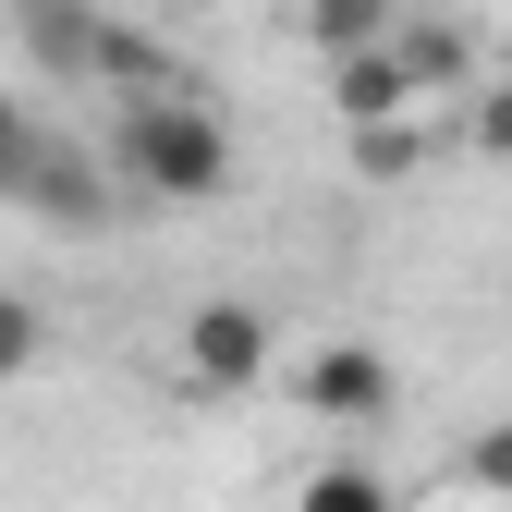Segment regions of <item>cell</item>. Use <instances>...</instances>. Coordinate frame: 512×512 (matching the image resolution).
<instances>
[{
  "mask_svg": "<svg viewBox=\"0 0 512 512\" xmlns=\"http://www.w3.org/2000/svg\"><path fill=\"white\" fill-rule=\"evenodd\" d=\"M464 476H476V488H488V500H512V415H500V427H476V439H464Z\"/></svg>",
  "mask_w": 512,
  "mask_h": 512,
  "instance_id": "cell-14",
  "label": "cell"
},
{
  "mask_svg": "<svg viewBox=\"0 0 512 512\" xmlns=\"http://www.w3.org/2000/svg\"><path fill=\"white\" fill-rule=\"evenodd\" d=\"M305 37L317 49H378L391 37V0H305Z\"/></svg>",
  "mask_w": 512,
  "mask_h": 512,
  "instance_id": "cell-10",
  "label": "cell"
},
{
  "mask_svg": "<svg viewBox=\"0 0 512 512\" xmlns=\"http://www.w3.org/2000/svg\"><path fill=\"white\" fill-rule=\"evenodd\" d=\"M98 159L122 171V196H159V208H208V196H232V135H220V110L183 98V86H135Z\"/></svg>",
  "mask_w": 512,
  "mask_h": 512,
  "instance_id": "cell-1",
  "label": "cell"
},
{
  "mask_svg": "<svg viewBox=\"0 0 512 512\" xmlns=\"http://www.w3.org/2000/svg\"><path fill=\"white\" fill-rule=\"evenodd\" d=\"M293 512H391V476H378L366 452H342V464H317L293 488Z\"/></svg>",
  "mask_w": 512,
  "mask_h": 512,
  "instance_id": "cell-8",
  "label": "cell"
},
{
  "mask_svg": "<svg viewBox=\"0 0 512 512\" xmlns=\"http://www.w3.org/2000/svg\"><path fill=\"white\" fill-rule=\"evenodd\" d=\"M37 354H49V305L37 293H0V391L37 378Z\"/></svg>",
  "mask_w": 512,
  "mask_h": 512,
  "instance_id": "cell-11",
  "label": "cell"
},
{
  "mask_svg": "<svg viewBox=\"0 0 512 512\" xmlns=\"http://www.w3.org/2000/svg\"><path fill=\"white\" fill-rule=\"evenodd\" d=\"M330 110H342V135H354V122H391V110H415V86H403L391 37H378V49H330Z\"/></svg>",
  "mask_w": 512,
  "mask_h": 512,
  "instance_id": "cell-5",
  "label": "cell"
},
{
  "mask_svg": "<svg viewBox=\"0 0 512 512\" xmlns=\"http://www.w3.org/2000/svg\"><path fill=\"white\" fill-rule=\"evenodd\" d=\"M464 159L512 171V86H476V122H464Z\"/></svg>",
  "mask_w": 512,
  "mask_h": 512,
  "instance_id": "cell-13",
  "label": "cell"
},
{
  "mask_svg": "<svg viewBox=\"0 0 512 512\" xmlns=\"http://www.w3.org/2000/svg\"><path fill=\"white\" fill-rule=\"evenodd\" d=\"M391 61H403V86H415V98H439V86H464V74H476V37H464V25H415V37H391Z\"/></svg>",
  "mask_w": 512,
  "mask_h": 512,
  "instance_id": "cell-7",
  "label": "cell"
},
{
  "mask_svg": "<svg viewBox=\"0 0 512 512\" xmlns=\"http://www.w3.org/2000/svg\"><path fill=\"white\" fill-rule=\"evenodd\" d=\"M13 208H25V220H61V232H110V220H122V171L86 159V147H37V171H25Z\"/></svg>",
  "mask_w": 512,
  "mask_h": 512,
  "instance_id": "cell-4",
  "label": "cell"
},
{
  "mask_svg": "<svg viewBox=\"0 0 512 512\" xmlns=\"http://www.w3.org/2000/svg\"><path fill=\"white\" fill-rule=\"evenodd\" d=\"M293 403L317 415V427H378V415H391L403 403V378H391V354H378V342H317L305 366H293Z\"/></svg>",
  "mask_w": 512,
  "mask_h": 512,
  "instance_id": "cell-3",
  "label": "cell"
},
{
  "mask_svg": "<svg viewBox=\"0 0 512 512\" xmlns=\"http://www.w3.org/2000/svg\"><path fill=\"white\" fill-rule=\"evenodd\" d=\"M427 159H439V122H427V110H391V122H354V171H366V183H415Z\"/></svg>",
  "mask_w": 512,
  "mask_h": 512,
  "instance_id": "cell-6",
  "label": "cell"
},
{
  "mask_svg": "<svg viewBox=\"0 0 512 512\" xmlns=\"http://www.w3.org/2000/svg\"><path fill=\"white\" fill-rule=\"evenodd\" d=\"M37 147H49V135H37V110H25L13 86H0V208L25 196V171H37Z\"/></svg>",
  "mask_w": 512,
  "mask_h": 512,
  "instance_id": "cell-12",
  "label": "cell"
},
{
  "mask_svg": "<svg viewBox=\"0 0 512 512\" xmlns=\"http://www.w3.org/2000/svg\"><path fill=\"white\" fill-rule=\"evenodd\" d=\"M269 354H281V330H269V305H196L183 317V391L196 403H244L256 378H269Z\"/></svg>",
  "mask_w": 512,
  "mask_h": 512,
  "instance_id": "cell-2",
  "label": "cell"
},
{
  "mask_svg": "<svg viewBox=\"0 0 512 512\" xmlns=\"http://www.w3.org/2000/svg\"><path fill=\"white\" fill-rule=\"evenodd\" d=\"M86 74H110L122 98H135V86H171V49H159V37H135V25H110V13H98V49H86Z\"/></svg>",
  "mask_w": 512,
  "mask_h": 512,
  "instance_id": "cell-9",
  "label": "cell"
}]
</instances>
